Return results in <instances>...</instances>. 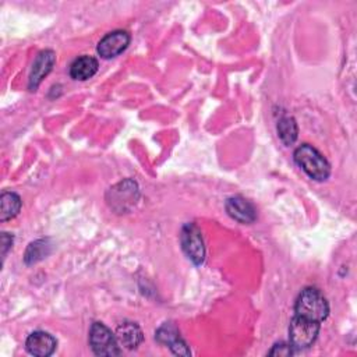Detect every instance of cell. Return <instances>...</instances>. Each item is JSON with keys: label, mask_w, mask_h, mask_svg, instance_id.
I'll return each instance as SVG.
<instances>
[{"label": "cell", "mask_w": 357, "mask_h": 357, "mask_svg": "<svg viewBox=\"0 0 357 357\" xmlns=\"http://www.w3.org/2000/svg\"><path fill=\"white\" fill-rule=\"evenodd\" d=\"M294 311L298 317H304L321 324L329 314V305L318 289L305 287L296 300Z\"/></svg>", "instance_id": "6da1fadb"}, {"label": "cell", "mask_w": 357, "mask_h": 357, "mask_svg": "<svg viewBox=\"0 0 357 357\" xmlns=\"http://www.w3.org/2000/svg\"><path fill=\"white\" fill-rule=\"evenodd\" d=\"M294 160L311 178L317 181H324L331 174L328 160L308 144H303L294 151Z\"/></svg>", "instance_id": "7a4b0ae2"}, {"label": "cell", "mask_w": 357, "mask_h": 357, "mask_svg": "<svg viewBox=\"0 0 357 357\" xmlns=\"http://www.w3.org/2000/svg\"><path fill=\"white\" fill-rule=\"evenodd\" d=\"M319 332V322L294 315L289 325V340L296 350L310 347Z\"/></svg>", "instance_id": "3957f363"}, {"label": "cell", "mask_w": 357, "mask_h": 357, "mask_svg": "<svg viewBox=\"0 0 357 357\" xmlns=\"http://www.w3.org/2000/svg\"><path fill=\"white\" fill-rule=\"evenodd\" d=\"M89 344L96 356L112 357L121 353L116 335L112 333V331L102 322L92 324L89 331Z\"/></svg>", "instance_id": "277c9868"}, {"label": "cell", "mask_w": 357, "mask_h": 357, "mask_svg": "<svg viewBox=\"0 0 357 357\" xmlns=\"http://www.w3.org/2000/svg\"><path fill=\"white\" fill-rule=\"evenodd\" d=\"M107 202L117 212H124L132 205H135L138 199V187L132 180H124L110 188Z\"/></svg>", "instance_id": "5b68a950"}, {"label": "cell", "mask_w": 357, "mask_h": 357, "mask_svg": "<svg viewBox=\"0 0 357 357\" xmlns=\"http://www.w3.org/2000/svg\"><path fill=\"white\" fill-rule=\"evenodd\" d=\"M181 247L188 259L195 265H201L205 259V247L201 231L192 223H188L181 230Z\"/></svg>", "instance_id": "8992f818"}, {"label": "cell", "mask_w": 357, "mask_h": 357, "mask_svg": "<svg viewBox=\"0 0 357 357\" xmlns=\"http://www.w3.org/2000/svg\"><path fill=\"white\" fill-rule=\"evenodd\" d=\"M130 43V35L126 31H113L105 35L98 43V53L103 59L119 56Z\"/></svg>", "instance_id": "52a82bcc"}, {"label": "cell", "mask_w": 357, "mask_h": 357, "mask_svg": "<svg viewBox=\"0 0 357 357\" xmlns=\"http://www.w3.org/2000/svg\"><path fill=\"white\" fill-rule=\"evenodd\" d=\"M56 346H57L56 339L50 333L43 331L32 332L25 342V347L28 353L36 357H47L53 354V351L56 350Z\"/></svg>", "instance_id": "ba28073f"}, {"label": "cell", "mask_w": 357, "mask_h": 357, "mask_svg": "<svg viewBox=\"0 0 357 357\" xmlns=\"http://www.w3.org/2000/svg\"><path fill=\"white\" fill-rule=\"evenodd\" d=\"M227 213L240 223H252L257 219L254 205L243 197H231L226 201Z\"/></svg>", "instance_id": "9c48e42d"}, {"label": "cell", "mask_w": 357, "mask_h": 357, "mask_svg": "<svg viewBox=\"0 0 357 357\" xmlns=\"http://www.w3.org/2000/svg\"><path fill=\"white\" fill-rule=\"evenodd\" d=\"M54 61H56V56L52 50H43L38 54V57L32 66L31 75H29V89L31 91H35L39 86L42 79L50 73Z\"/></svg>", "instance_id": "30bf717a"}, {"label": "cell", "mask_w": 357, "mask_h": 357, "mask_svg": "<svg viewBox=\"0 0 357 357\" xmlns=\"http://www.w3.org/2000/svg\"><path fill=\"white\" fill-rule=\"evenodd\" d=\"M116 339L119 346H123L128 350H132L138 347V344L142 342V331L135 322H123L116 329Z\"/></svg>", "instance_id": "8fae6325"}, {"label": "cell", "mask_w": 357, "mask_h": 357, "mask_svg": "<svg viewBox=\"0 0 357 357\" xmlns=\"http://www.w3.org/2000/svg\"><path fill=\"white\" fill-rule=\"evenodd\" d=\"M98 71V60L92 56H81L75 59L70 67V75L74 79L85 81Z\"/></svg>", "instance_id": "7c38bea8"}, {"label": "cell", "mask_w": 357, "mask_h": 357, "mask_svg": "<svg viewBox=\"0 0 357 357\" xmlns=\"http://www.w3.org/2000/svg\"><path fill=\"white\" fill-rule=\"evenodd\" d=\"M21 209V198L11 191H4L0 197V220L6 222L14 216Z\"/></svg>", "instance_id": "4fadbf2b"}, {"label": "cell", "mask_w": 357, "mask_h": 357, "mask_svg": "<svg viewBox=\"0 0 357 357\" xmlns=\"http://www.w3.org/2000/svg\"><path fill=\"white\" fill-rule=\"evenodd\" d=\"M298 128L293 117H282L278 123V135L284 145H291L297 139Z\"/></svg>", "instance_id": "5bb4252c"}, {"label": "cell", "mask_w": 357, "mask_h": 357, "mask_svg": "<svg viewBox=\"0 0 357 357\" xmlns=\"http://www.w3.org/2000/svg\"><path fill=\"white\" fill-rule=\"evenodd\" d=\"M49 252H50V244L47 243V240H36L28 245L24 259L26 264H33L42 259L43 257H46Z\"/></svg>", "instance_id": "9a60e30c"}, {"label": "cell", "mask_w": 357, "mask_h": 357, "mask_svg": "<svg viewBox=\"0 0 357 357\" xmlns=\"http://www.w3.org/2000/svg\"><path fill=\"white\" fill-rule=\"evenodd\" d=\"M155 337L158 339V342H160V343L169 346L170 343H173L176 339L180 337V333H178V331L176 329L174 325H172V324H165V325H162V326L156 331Z\"/></svg>", "instance_id": "2e32d148"}, {"label": "cell", "mask_w": 357, "mask_h": 357, "mask_svg": "<svg viewBox=\"0 0 357 357\" xmlns=\"http://www.w3.org/2000/svg\"><path fill=\"white\" fill-rule=\"evenodd\" d=\"M296 349L289 343V344H284V343H278L275 344L271 351L268 353L269 356H291L294 354Z\"/></svg>", "instance_id": "e0dca14e"}, {"label": "cell", "mask_w": 357, "mask_h": 357, "mask_svg": "<svg viewBox=\"0 0 357 357\" xmlns=\"http://www.w3.org/2000/svg\"><path fill=\"white\" fill-rule=\"evenodd\" d=\"M169 347L177 356H190V349H188L187 343L181 337H178L173 343H170Z\"/></svg>", "instance_id": "ac0fdd59"}, {"label": "cell", "mask_w": 357, "mask_h": 357, "mask_svg": "<svg viewBox=\"0 0 357 357\" xmlns=\"http://www.w3.org/2000/svg\"><path fill=\"white\" fill-rule=\"evenodd\" d=\"M11 244H13V236H8L7 233H3L1 234V254H3V258L7 254Z\"/></svg>", "instance_id": "d6986e66"}]
</instances>
